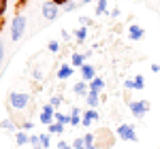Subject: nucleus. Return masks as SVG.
<instances>
[{
  "label": "nucleus",
  "mask_w": 160,
  "mask_h": 149,
  "mask_svg": "<svg viewBox=\"0 0 160 149\" xmlns=\"http://www.w3.org/2000/svg\"><path fill=\"white\" fill-rule=\"evenodd\" d=\"M102 87H105V81H102V79H94V81H92V87H90V89H96V92H100Z\"/></svg>",
  "instance_id": "ddd939ff"
},
{
  "label": "nucleus",
  "mask_w": 160,
  "mask_h": 149,
  "mask_svg": "<svg viewBox=\"0 0 160 149\" xmlns=\"http://www.w3.org/2000/svg\"><path fill=\"white\" fill-rule=\"evenodd\" d=\"M143 85H145V81H143V77L139 74V77L135 79V89H143Z\"/></svg>",
  "instance_id": "6ab92c4d"
},
{
  "label": "nucleus",
  "mask_w": 160,
  "mask_h": 149,
  "mask_svg": "<svg viewBox=\"0 0 160 149\" xmlns=\"http://www.w3.org/2000/svg\"><path fill=\"white\" fill-rule=\"evenodd\" d=\"M149 109V102L148 100H141V102H130V111H132V115L135 117H143L145 113H148Z\"/></svg>",
  "instance_id": "7ed1b4c3"
},
{
  "label": "nucleus",
  "mask_w": 160,
  "mask_h": 149,
  "mask_svg": "<svg viewBox=\"0 0 160 149\" xmlns=\"http://www.w3.org/2000/svg\"><path fill=\"white\" fill-rule=\"evenodd\" d=\"M81 2H90V0H81Z\"/></svg>",
  "instance_id": "72a5a7b5"
},
{
  "label": "nucleus",
  "mask_w": 160,
  "mask_h": 149,
  "mask_svg": "<svg viewBox=\"0 0 160 149\" xmlns=\"http://www.w3.org/2000/svg\"><path fill=\"white\" fill-rule=\"evenodd\" d=\"M71 124H73V126L79 124V117H77V115H71Z\"/></svg>",
  "instance_id": "c756f323"
},
{
  "label": "nucleus",
  "mask_w": 160,
  "mask_h": 149,
  "mask_svg": "<svg viewBox=\"0 0 160 149\" xmlns=\"http://www.w3.org/2000/svg\"><path fill=\"white\" fill-rule=\"evenodd\" d=\"M0 126H2L4 130H13V128H15V126H13V122H11V119H4V122H2V124H0Z\"/></svg>",
  "instance_id": "4be33fe9"
},
{
  "label": "nucleus",
  "mask_w": 160,
  "mask_h": 149,
  "mask_svg": "<svg viewBox=\"0 0 160 149\" xmlns=\"http://www.w3.org/2000/svg\"><path fill=\"white\" fill-rule=\"evenodd\" d=\"M28 104V94H19V92H13L11 94V107L13 109H24Z\"/></svg>",
  "instance_id": "20e7f679"
},
{
  "label": "nucleus",
  "mask_w": 160,
  "mask_h": 149,
  "mask_svg": "<svg viewBox=\"0 0 160 149\" xmlns=\"http://www.w3.org/2000/svg\"><path fill=\"white\" fill-rule=\"evenodd\" d=\"M56 122H60V124H71V117H66V115H62V113H56Z\"/></svg>",
  "instance_id": "f3484780"
},
{
  "label": "nucleus",
  "mask_w": 160,
  "mask_h": 149,
  "mask_svg": "<svg viewBox=\"0 0 160 149\" xmlns=\"http://www.w3.org/2000/svg\"><path fill=\"white\" fill-rule=\"evenodd\" d=\"M105 9H107V0H98V7H96V13H98V15H102V13H105Z\"/></svg>",
  "instance_id": "a211bd4d"
},
{
  "label": "nucleus",
  "mask_w": 160,
  "mask_h": 149,
  "mask_svg": "<svg viewBox=\"0 0 160 149\" xmlns=\"http://www.w3.org/2000/svg\"><path fill=\"white\" fill-rule=\"evenodd\" d=\"M118 137L124 138V141H132V143H135V141H137V132H135V128H132V126L122 124L120 128H118Z\"/></svg>",
  "instance_id": "f03ea898"
},
{
  "label": "nucleus",
  "mask_w": 160,
  "mask_h": 149,
  "mask_svg": "<svg viewBox=\"0 0 160 149\" xmlns=\"http://www.w3.org/2000/svg\"><path fill=\"white\" fill-rule=\"evenodd\" d=\"M71 74H73V68L71 66H62L60 73H58V79H68Z\"/></svg>",
  "instance_id": "9b49d317"
},
{
  "label": "nucleus",
  "mask_w": 160,
  "mask_h": 149,
  "mask_svg": "<svg viewBox=\"0 0 160 149\" xmlns=\"http://www.w3.org/2000/svg\"><path fill=\"white\" fill-rule=\"evenodd\" d=\"M2 55H4V47H2V43H0V60H2Z\"/></svg>",
  "instance_id": "473e14b6"
},
{
  "label": "nucleus",
  "mask_w": 160,
  "mask_h": 149,
  "mask_svg": "<svg viewBox=\"0 0 160 149\" xmlns=\"http://www.w3.org/2000/svg\"><path fill=\"white\" fill-rule=\"evenodd\" d=\"M81 77H83V81H94V68L92 66H81Z\"/></svg>",
  "instance_id": "0eeeda50"
},
{
  "label": "nucleus",
  "mask_w": 160,
  "mask_h": 149,
  "mask_svg": "<svg viewBox=\"0 0 160 149\" xmlns=\"http://www.w3.org/2000/svg\"><path fill=\"white\" fill-rule=\"evenodd\" d=\"M124 85H126V87H135V79H126Z\"/></svg>",
  "instance_id": "cd10ccee"
},
{
  "label": "nucleus",
  "mask_w": 160,
  "mask_h": 149,
  "mask_svg": "<svg viewBox=\"0 0 160 149\" xmlns=\"http://www.w3.org/2000/svg\"><path fill=\"white\" fill-rule=\"evenodd\" d=\"M88 104H90V107H96V104H98V92H96V89H90V94H88Z\"/></svg>",
  "instance_id": "1a4fd4ad"
},
{
  "label": "nucleus",
  "mask_w": 160,
  "mask_h": 149,
  "mask_svg": "<svg viewBox=\"0 0 160 149\" xmlns=\"http://www.w3.org/2000/svg\"><path fill=\"white\" fill-rule=\"evenodd\" d=\"M49 49H51V51H58V49H60V45L53 41V43H49Z\"/></svg>",
  "instance_id": "c85d7f7f"
},
{
  "label": "nucleus",
  "mask_w": 160,
  "mask_h": 149,
  "mask_svg": "<svg viewBox=\"0 0 160 149\" xmlns=\"http://www.w3.org/2000/svg\"><path fill=\"white\" fill-rule=\"evenodd\" d=\"M17 143H19V145H26V143H28V137H26L24 132H19V134H17Z\"/></svg>",
  "instance_id": "5701e85b"
},
{
  "label": "nucleus",
  "mask_w": 160,
  "mask_h": 149,
  "mask_svg": "<svg viewBox=\"0 0 160 149\" xmlns=\"http://www.w3.org/2000/svg\"><path fill=\"white\" fill-rule=\"evenodd\" d=\"M75 36L79 38V41H83V38H86V28H79V30L75 32Z\"/></svg>",
  "instance_id": "b1692460"
},
{
  "label": "nucleus",
  "mask_w": 160,
  "mask_h": 149,
  "mask_svg": "<svg viewBox=\"0 0 160 149\" xmlns=\"http://www.w3.org/2000/svg\"><path fill=\"white\" fill-rule=\"evenodd\" d=\"M24 128H26V130H30V128H34V124H32V122H26Z\"/></svg>",
  "instance_id": "7c9ffc66"
},
{
  "label": "nucleus",
  "mask_w": 160,
  "mask_h": 149,
  "mask_svg": "<svg viewBox=\"0 0 160 149\" xmlns=\"http://www.w3.org/2000/svg\"><path fill=\"white\" fill-rule=\"evenodd\" d=\"M51 117H53V107H51V104L43 107V113H41V124H51Z\"/></svg>",
  "instance_id": "423d86ee"
},
{
  "label": "nucleus",
  "mask_w": 160,
  "mask_h": 149,
  "mask_svg": "<svg viewBox=\"0 0 160 149\" xmlns=\"http://www.w3.org/2000/svg\"><path fill=\"white\" fill-rule=\"evenodd\" d=\"M43 15H45V19H56L58 17V4L51 0V2H45L43 4Z\"/></svg>",
  "instance_id": "39448f33"
},
{
  "label": "nucleus",
  "mask_w": 160,
  "mask_h": 149,
  "mask_svg": "<svg viewBox=\"0 0 160 149\" xmlns=\"http://www.w3.org/2000/svg\"><path fill=\"white\" fill-rule=\"evenodd\" d=\"M96 117H98V113H96V111H86L83 119H81V124H83V126H90V122H94Z\"/></svg>",
  "instance_id": "6e6552de"
},
{
  "label": "nucleus",
  "mask_w": 160,
  "mask_h": 149,
  "mask_svg": "<svg viewBox=\"0 0 160 149\" xmlns=\"http://www.w3.org/2000/svg\"><path fill=\"white\" fill-rule=\"evenodd\" d=\"M41 145H43V147H49V137H47V134L41 137Z\"/></svg>",
  "instance_id": "393cba45"
},
{
  "label": "nucleus",
  "mask_w": 160,
  "mask_h": 149,
  "mask_svg": "<svg viewBox=\"0 0 160 149\" xmlns=\"http://www.w3.org/2000/svg\"><path fill=\"white\" fill-rule=\"evenodd\" d=\"M83 58H86V55L75 53V55H73V66H81V64H83Z\"/></svg>",
  "instance_id": "dca6fc26"
},
{
  "label": "nucleus",
  "mask_w": 160,
  "mask_h": 149,
  "mask_svg": "<svg viewBox=\"0 0 160 149\" xmlns=\"http://www.w3.org/2000/svg\"><path fill=\"white\" fill-rule=\"evenodd\" d=\"M141 36H143V30L139 26H130V38L137 41V38H141Z\"/></svg>",
  "instance_id": "9d476101"
},
{
  "label": "nucleus",
  "mask_w": 160,
  "mask_h": 149,
  "mask_svg": "<svg viewBox=\"0 0 160 149\" xmlns=\"http://www.w3.org/2000/svg\"><path fill=\"white\" fill-rule=\"evenodd\" d=\"M24 30H26V19L24 15H17L13 19V41H22L24 36Z\"/></svg>",
  "instance_id": "f257e3e1"
},
{
  "label": "nucleus",
  "mask_w": 160,
  "mask_h": 149,
  "mask_svg": "<svg viewBox=\"0 0 160 149\" xmlns=\"http://www.w3.org/2000/svg\"><path fill=\"white\" fill-rule=\"evenodd\" d=\"M58 149H73V147H68L66 141H60V143H58Z\"/></svg>",
  "instance_id": "bb28decb"
},
{
  "label": "nucleus",
  "mask_w": 160,
  "mask_h": 149,
  "mask_svg": "<svg viewBox=\"0 0 160 149\" xmlns=\"http://www.w3.org/2000/svg\"><path fill=\"white\" fill-rule=\"evenodd\" d=\"M86 92H88V89H86V83H77V85H75V94H77V96H83Z\"/></svg>",
  "instance_id": "2eb2a0df"
},
{
  "label": "nucleus",
  "mask_w": 160,
  "mask_h": 149,
  "mask_svg": "<svg viewBox=\"0 0 160 149\" xmlns=\"http://www.w3.org/2000/svg\"><path fill=\"white\" fill-rule=\"evenodd\" d=\"M60 102H62V96H51V100H49V104H51V107H58Z\"/></svg>",
  "instance_id": "412c9836"
},
{
  "label": "nucleus",
  "mask_w": 160,
  "mask_h": 149,
  "mask_svg": "<svg viewBox=\"0 0 160 149\" xmlns=\"http://www.w3.org/2000/svg\"><path fill=\"white\" fill-rule=\"evenodd\" d=\"M62 130H64V124H60V122H53L49 126V132H53V134H60Z\"/></svg>",
  "instance_id": "f8f14e48"
},
{
  "label": "nucleus",
  "mask_w": 160,
  "mask_h": 149,
  "mask_svg": "<svg viewBox=\"0 0 160 149\" xmlns=\"http://www.w3.org/2000/svg\"><path fill=\"white\" fill-rule=\"evenodd\" d=\"M53 2H56V4H58V7H62V4H66V2H68V0H53Z\"/></svg>",
  "instance_id": "2f4dec72"
},
{
  "label": "nucleus",
  "mask_w": 160,
  "mask_h": 149,
  "mask_svg": "<svg viewBox=\"0 0 160 149\" xmlns=\"http://www.w3.org/2000/svg\"><path fill=\"white\" fill-rule=\"evenodd\" d=\"M73 149H88L86 147V141H83V138H75V141H73Z\"/></svg>",
  "instance_id": "4468645a"
},
{
  "label": "nucleus",
  "mask_w": 160,
  "mask_h": 149,
  "mask_svg": "<svg viewBox=\"0 0 160 149\" xmlns=\"http://www.w3.org/2000/svg\"><path fill=\"white\" fill-rule=\"evenodd\" d=\"M30 143H32V147H34V149L43 147V145H41V137H32V138H30Z\"/></svg>",
  "instance_id": "aec40b11"
},
{
  "label": "nucleus",
  "mask_w": 160,
  "mask_h": 149,
  "mask_svg": "<svg viewBox=\"0 0 160 149\" xmlns=\"http://www.w3.org/2000/svg\"><path fill=\"white\" fill-rule=\"evenodd\" d=\"M4 11H7V0H0V17L4 15Z\"/></svg>",
  "instance_id": "a878e982"
}]
</instances>
